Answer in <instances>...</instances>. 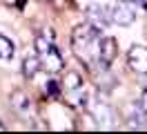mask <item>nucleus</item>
Returning a JSON list of instances; mask_svg holds the SVG:
<instances>
[{"label": "nucleus", "mask_w": 147, "mask_h": 134, "mask_svg": "<svg viewBox=\"0 0 147 134\" xmlns=\"http://www.w3.org/2000/svg\"><path fill=\"white\" fill-rule=\"evenodd\" d=\"M100 43H102V29L94 27L92 22H83V25H78L71 31L74 54L89 69L100 63Z\"/></svg>", "instance_id": "nucleus-1"}, {"label": "nucleus", "mask_w": 147, "mask_h": 134, "mask_svg": "<svg viewBox=\"0 0 147 134\" xmlns=\"http://www.w3.org/2000/svg\"><path fill=\"white\" fill-rule=\"evenodd\" d=\"M127 67L136 76H147V47L134 45L127 52Z\"/></svg>", "instance_id": "nucleus-2"}, {"label": "nucleus", "mask_w": 147, "mask_h": 134, "mask_svg": "<svg viewBox=\"0 0 147 134\" xmlns=\"http://www.w3.org/2000/svg\"><path fill=\"white\" fill-rule=\"evenodd\" d=\"M89 110H92V116L96 118L98 127H102V130H111L114 127V110L105 101H94L89 105Z\"/></svg>", "instance_id": "nucleus-3"}, {"label": "nucleus", "mask_w": 147, "mask_h": 134, "mask_svg": "<svg viewBox=\"0 0 147 134\" xmlns=\"http://www.w3.org/2000/svg\"><path fill=\"white\" fill-rule=\"evenodd\" d=\"M85 14H87V22H92L94 27H98V29H107L111 22V14L107 7H102V5H89V7L85 9Z\"/></svg>", "instance_id": "nucleus-4"}, {"label": "nucleus", "mask_w": 147, "mask_h": 134, "mask_svg": "<svg viewBox=\"0 0 147 134\" xmlns=\"http://www.w3.org/2000/svg\"><path fill=\"white\" fill-rule=\"evenodd\" d=\"M131 2H123V0H118V5H114V7L109 9L111 14V22L118 27H127L134 22V18H136V11L129 7Z\"/></svg>", "instance_id": "nucleus-5"}, {"label": "nucleus", "mask_w": 147, "mask_h": 134, "mask_svg": "<svg viewBox=\"0 0 147 134\" xmlns=\"http://www.w3.org/2000/svg\"><path fill=\"white\" fill-rule=\"evenodd\" d=\"M38 56H40V61H42V69L49 71V74H58V71L65 67V58H63V54L58 52V47H51L49 52L38 54Z\"/></svg>", "instance_id": "nucleus-6"}, {"label": "nucleus", "mask_w": 147, "mask_h": 134, "mask_svg": "<svg viewBox=\"0 0 147 134\" xmlns=\"http://www.w3.org/2000/svg\"><path fill=\"white\" fill-rule=\"evenodd\" d=\"M11 107L18 112V114H22V116H29L31 114V110H34V105H31V98L22 92V89H18V92H13L11 94Z\"/></svg>", "instance_id": "nucleus-7"}, {"label": "nucleus", "mask_w": 147, "mask_h": 134, "mask_svg": "<svg viewBox=\"0 0 147 134\" xmlns=\"http://www.w3.org/2000/svg\"><path fill=\"white\" fill-rule=\"evenodd\" d=\"M116 54H118V43H116V38H111V36H102V43H100V63L111 65L114 58H116Z\"/></svg>", "instance_id": "nucleus-8"}, {"label": "nucleus", "mask_w": 147, "mask_h": 134, "mask_svg": "<svg viewBox=\"0 0 147 134\" xmlns=\"http://www.w3.org/2000/svg\"><path fill=\"white\" fill-rule=\"evenodd\" d=\"M60 87H63L65 94H71V92H76V89L85 87L83 76H80L76 69H67V71H65V76H63V80H60Z\"/></svg>", "instance_id": "nucleus-9"}, {"label": "nucleus", "mask_w": 147, "mask_h": 134, "mask_svg": "<svg viewBox=\"0 0 147 134\" xmlns=\"http://www.w3.org/2000/svg\"><path fill=\"white\" fill-rule=\"evenodd\" d=\"M42 69V61H40V56L38 54H31V56H25V61H22V74H25V78H36V74Z\"/></svg>", "instance_id": "nucleus-10"}, {"label": "nucleus", "mask_w": 147, "mask_h": 134, "mask_svg": "<svg viewBox=\"0 0 147 134\" xmlns=\"http://www.w3.org/2000/svg\"><path fill=\"white\" fill-rule=\"evenodd\" d=\"M13 54H16L13 40H9L7 36L0 34V61H9V58H13Z\"/></svg>", "instance_id": "nucleus-11"}, {"label": "nucleus", "mask_w": 147, "mask_h": 134, "mask_svg": "<svg viewBox=\"0 0 147 134\" xmlns=\"http://www.w3.org/2000/svg\"><path fill=\"white\" fill-rule=\"evenodd\" d=\"M42 89H45L47 96H51V98H56L58 94H60V92H63L60 83H58L56 78H47V80H45V87H42Z\"/></svg>", "instance_id": "nucleus-12"}, {"label": "nucleus", "mask_w": 147, "mask_h": 134, "mask_svg": "<svg viewBox=\"0 0 147 134\" xmlns=\"http://www.w3.org/2000/svg\"><path fill=\"white\" fill-rule=\"evenodd\" d=\"M138 103H140V107L147 112V83L143 85V92H140V98H138Z\"/></svg>", "instance_id": "nucleus-13"}, {"label": "nucleus", "mask_w": 147, "mask_h": 134, "mask_svg": "<svg viewBox=\"0 0 147 134\" xmlns=\"http://www.w3.org/2000/svg\"><path fill=\"white\" fill-rule=\"evenodd\" d=\"M5 130H7V127H5V125H2V123H0V132H5Z\"/></svg>", "instance_id": "nucleus-14"}, {"label": "nucleus", "mask_w": 147, "mask_h": 134, "mask_svg": "<svg viewBox=\"0 0 147 134\" xmlns=\"http://www.w3.org/2000/svg\"><path fill=\"white\" fill-rule=\"evenodd\" d=\"M123 2H140V0H123Z\"/></svg>", "instance_id": "nucleus-15"}, {"label": "nucleus", "mask_w": 147, "mask_h": 134, "mask_svg": "<svg viewBox=\"0 0 147 134\" xmlns=\"http://www.w3.org/2000/svg\"><path fill=\"white\" fill-rule=\"evenodd\" d=\"M51 2H56V0H51Z\"/></svg>", "instance_id": "nucleus-16"}]
</instances>
